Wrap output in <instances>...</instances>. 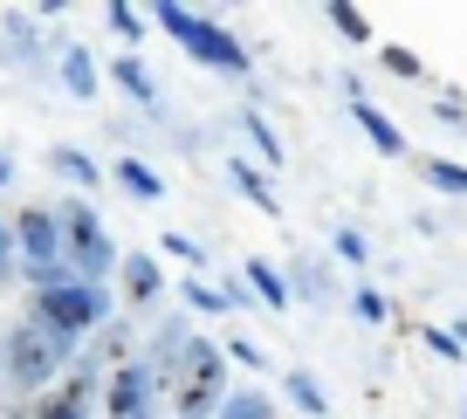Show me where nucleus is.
<instances>
[{"label":"nucleus","mask_w":467,"mask_h":419,"mask_svg":"<svg viewBox=\"0 0 467 419\" xmlns=\"http://www.w3.org/2000/svg\"><path fill=\"white\" fill-rule=\"evenodd\" d=\"M103 76H110V83L124 89V97H131V103H145V110H159V76H151V69H145V62H138V56H117V62H110V69H103Z\"/></svg>","instance_id":"f8f14e48"},{"label":"nucleus","mask_w":467,"mask_h":419,"mask_svg":"<svg viewBox=\"0 0 467 419\" xmlns=\"http://www.w3.org/2000/svg\"><path fill=\"white\" fill-rule=\"evenodd\" d=\"M110 179H117L124 193H131V200H165V179L151 173L145 159H117V165H110Z\"/></svg>","instance_id":"f3484780"},{"label":"nucleus","mask_w":467,"mask_h":419,"mask_svg":"<svg viewBox=\"0 0 467 419\" xmlns=\"http://www.w3.org/2000/svg\"><path fill=\"white\" fill-rule=\"evenodd\" d=\"M241 282L254 289V303H262V309H289V303H296V296H289V275H282V268H268L262 255H254L248 268H241Z\"/></svg>","instance_id":"ddd939ff"},{"label":"nucleus","mask_w":467,"mask_h":419,"mask_svg":"<svg viewBox=\"0 0 467 419\" xmlns=\"http://www.w3.org/2000/svg\"><path fill=\"white\" fill-rule=\"evenodd\" d=\"M220 419H282V413H275V399H268L262 385H248V392H227Z\"/></svg>","instance_id":"aec40b11"},{"label":"nucleus","mask_w":467,"mask_h":419,"mask_svg":"<svg viewBox=\"0 0 467 419\" xmlns=\"http://www.w3.org/2000/svg\"><path fill=\"white\" fill-rule=\"evenodd\" d=\"M48 173H56L62 186L76 193V200H97V186H103V179H110V173H103V165L89 159L83 145H48Z\"/></svg>","instance_id":"1a4fd4ad"},{"label":"nucleus","mask_w":467,"mask_h":419,"mask_svg":"<svg viewBox=\"0 0 467 419\" xmlns=\"http://www.w3.org/2000/svg\"><path fill=\"white\" fill-rule=\"evenodd\" d=\"M282 399H289V405H296L303 419H330V392H323V385H317L309 372H296V364L282 372Z\"/></svg>","instance_id":"4468645a"},{"label":"nucleus","mask_w":467,"mask_h":419,"mask_svg":"<svg viewBox=\"0 0 467 419\" xmlns=\"http://www.w3.org/2000/svg\"><path fill=\"white\" fill-rule=\"evenodd\" d=\"M420 344L433 351V358H447V364H461V358H467V351L453 344V330H433V323H426V330H420Z\"/></svg>","instance_id":"cd10ccee"},{"label":"nucleus","mask_w":467,"mask_h":419,"mask_svg":"<svg viewBox=\"0 0 467 419\" xmlns=\"http://www.w3.org/2000/svg\"><path fill=\"white\" fill-rule=\"evenodd\" d=\"M296 289H303V296H317V303H323V296H330V275H323L317 261L303 255V261H296V268H289V296H296Z\"/></svg>","instance_id":"393cba45"},{"label":"nucleus","mask_w":467,"mask_h":419,"mask_svg":"<svg viewBox=\"0 0 467 419\" xmlns=\"http://www.w3.org/2000/svg\"><path fill=\"white\" fill-rule=\"evenodd\" d=\"M350 117H358V131L371 138V152H379V159H406V152H412V145H406V131H399V124H392V117H385L371 97L350 103Z\"/></svg>","instance_id":"9d476101"},{"label":"nucleus","mask_w":467,"mask_h":419,"mask_svg":"<svg viewBox=\"0 0 467 419\" xmlns=\"http://www.w3.org/2000/svg\"><path fill=\"white\" fill-rule=\"evenodd\" d=\"M56 76H62V89H69L76 103H97V83H103V69H97V56H89L83 42H69V48H62Z\"/></svg>","instance_id":"9b49d317"},{"label":"nucleus","mask_w":467,"mask_h":419,"mask_svg":"<svg viewBox=\"0 0 467 419\" xmlns=\"http://www.w3.org/2000/svg\"><path fill=\"white\" fill-rule=\"evenodd\" d=\"M350 317H358V323H385V317H392L385 289H371V282H365V289H350Z\"/></svg>","instance_id":"a878e982"},{"label":"nucleus","mask_w":467,"mask_h":419,"mask_svg":"<svg viewBox=\"0 0 467 419\" xmlns=\"http://www.w3.org/2000/svg\"><path fill=\"white\" fill-rule=\"evenodd\" d=\"M117 289H124V317H151V303L165 296V268H159V255H124L117 261Z\"/></svg>","instance_id":"0eeeda50"},{"label":"nucleus","mask_w":467,"mask_h":419,"mask_svg":"<svg viewBox=\"0 0 467 419\" xmlns=\"http://www.w3.org/2000/svg\"><path fill=\"white\" fill-rule=\"evenodd\" d=\"M227 179H234V193H241V200H248V206H262L268 220L282 214V200H275V186H268V173H254L248 159H234V165H227Z\"/></svg>","instance_id":"2eb2a0df"},{"label":"nucleus","mask_w":467,"mask_h":419,"mask_svg":"<svg viewBox=\"0 0 467 419\" xmlns=\"http://www.w3.org/2000/svg\"><path fill=\"white\" fill-rule=\"evenodd\" d=\"M103 28H110L117 42H124V56H131V48H138V42H145V35H151V21L138 15L131 0H103Z\"/></svg>","instance_id":"dca6fc26"},{"label":"nucleus","mask_w":467,"mask_h":419,"mask_svg":"<svg viewBox=\"0 0 467 419\" xmlns=\"http://www.w3.org/2000/svg\"><path fill=\"white\" fill-rule=\"evenodd\" d=\"M131 358H138V330H131V317H124V309H117V317L103 323V330L89 337L83 351H76V364H89L97 378H110L117 364H131Z\"/></svg>","instance_id":"6e6552de"},{"label":"nucleus","mask_w":467,"mask_h":419,"mask_svg":"<svg viewBox=\"0 0 467 419\" xmlns=\"http://www.w3.org/2000/svg\"><path fill=\"white\" fill-rule=\"evenodd\" d=\"M379 69H385V76H399V83H426V62L412 56V48H392V42L379 48Z\"/></svg>","instance_id":"4be33fe9"},{"label":"nucleus","mask_w":467,"mask_h":419,"mask_svg":"<svg viewBox=\"0 0 467 419\" xmlns=\"http://www.w3.org/2000/svg\"><path fill=\"white\" fill-rule=\"evenodd\" d=\"M56 227H62V261H69L76 282H89V289H103V275H117V261H124V247L110 241V227L97 220V200H56Z\"/></svg>","instance_id":"7ed1b4c3"},{"label":"nucleus","mask_w":467,"mask_h":419,"mask_svg":"<svg viewBox=\"0 0 467 419\" xmlns=\"http://www.w3.org/2000/svg\"><path fill=\"white\" fill-rule=\"evenodd\" d=\"M323 21H330V28L344 35L350 48H365V42H371V15H365V7H350V0H330V7H323Z\"/></svg>","instance_id":"a211bd4d"},{"label":"nucleus","mask_w":467,"mask_h":419,"mask_svg":"<svg viewBox=\"0 0 467 419\" xmlns=\"http://www.w3.org/2000/svg\"><path fill=\"white\" fill-rule=\"evenodd\" d=\"M241 131L254 138V152H262V165H268V173H275V165L289 159V152H282V138H275V131H268L262 117H254V110H241Z\"/></svg>","instance_id":"412c9836"},{"label":"nucleus","mask_w":467,"mask_h":419,"mask_svg":"<svg viewBox=\"0 0 467 419\" xmlns=\"http://www.w3.org/2000/svg\"><path fill=\"white\" fill-rule=\"evenodd\" d=\"M159 247H165V255H179V261H186V268H192V275H200V268H206V261H213V255H206V247H200V241H192V234H159Z\"/></svg>","instance_id":"bb28decb"},{"label":"nucleus","mask_w":467,"mask_h":419,"mask_svg":"<svg viewBox=\"0 0 467 419\" xmlns=\"http://www.w3.org/2000/svg\"><path fill=\"white\" fill-rule=\"evenodd\" d=\"M7 179H15V159H7V152H0V193H7Z\"/></svg>","instance_id":"473e14b6"},{"label":"nucleus","mask_w":467,"mask_h":419,"mask_svg":"<svg viewBox=\"0 0 467 419\" xmlns=\"http://www.w3.org/2000/svg\"><path fill=\"white\" fill-rule=\"evenodd\" d=\"M69 364H76V344L48 337L42 323L21 317V323L0 330V385L15 392V399H42V392H56Z\"/></svg>","instance_id":"f257e3e1"},{"label":"nucleus","mask_w":467,"mask_h":419,"mask_svg":"<svg viewBox=\"0 0 467 419\" xmlns=\"http://www.w3.org/2000/svg\"><path fill=\"white\" fill-rule=\"evenodd\" d=\"M433 117L440 124H467V103L461 97H433Z\"/></svg>","instance_id":"2f4dec72"},{"label":"nucleus","mask_w":467,"mask_h":419,"mask_svg":"<svg viewBox=\"0 0 467 419\" xmlns=\"http://www.w3.org/2000/svg\"><path fill=\"white\" fill-rule=\"evenodd\" d=\"M220 303L227 309H254V289L241 282V275H227V282H220Z\"/></svg>","instance_id":"c756f323"},{"label":"nucleus","mask_w":467,"mask_h":419,"mask_svg":"<svg viewBox=\"0 0 467 419\" xmlns=\"http://www.w3.org/2000/svg\"><path fill=\"white\" fill-rule=\"evenodd\" d=\"M220 351H227L234 364H254V372H262V364H268V358H262V344H248V337H227V344H220Z\"/></svg>","instance_id":"7c9ffc66"},{"label":"nucleus","mask_w":467,"mask_h":419,"mask_svg":"<svg viewBox=\"0 0 467 419\" xmlns=\"http://www.w3.org/2000/svg\"><path fill=\"white\" fill-rule=\"evenodd\" d=\"M420 179L433 193H447V200H467V165H453V159H420Z\"/></svg>","instance_id":"6ab92c4d"},{"label":"nucleus","mask_w":467,"mask_h":419,"mask_svg":"<svg viewBox=\"0 0 467 419\" xmlns=\"http://www.w3.org/2000/svg\"><path fill=\"white\" fill-rule=\"evenodd\" d=\"M179 296H186V309H200V317H227L220 289H213V282H200V275H186V282H179Z\"/></svg>","instance_id":"5701e85b"},{"label":"nucleus","mask_w":467,"mask_h":419,"mask_svg":"<svg viewBox=\"0 0 467 419\" xmlns=\"http://www.w3.org/2000/svg\"><path fill=\"white\" fill-rule=\"evenodd\" d=\"M227 351L206 344V337H192L186 358L172 364V378H165V405H172L179 419H220V405H227Z\"/></svg>","instance_id":"20e7f679"},{"label":"nucleus","mask_w":467,"mask_h":419,"mask_svg":"<svg viewBox=\"0 0 467 419\" xmlns=\"http://www.w3.org/2000/svg\"><path fill=\"white\" fill-rule=\"evenodd\" d=\"M21 275V255H15V227H7V220H0V289H7V282H15Z\"/></svg>","instance_id":"c85d7f7f"},{"label":"nucleus","mask_w":467,"mask_h":419,"mask_svg":"<svg viewBox=\"0 0 467 419\" xmlns=\"http://www.w3.org/2000/svg\"><path fill=\"white\" fill-rule=\"evenodd\" d=\"M159 405H165V399H159V378H151L145 358L117 364V372L103 378V419H151Z\"/></svg>","instance_id":"423d86ee"},{"label":"nucleus","mask_w":467,"mask_h":419,"mask_svg":"<svg viewBox=\"0 0 467 419\" xmlns=\"http://www.w3.org/2000/svg\"><path fill=\"white\" fill-rule=\"evenodd\" d=\"M330 247H337V261H344V268H365V261H371V241H365L358 227H337Z\"/></svg>","instance_id":"b1692460"},{"label":"nucleus","mask_w":467,"mask_h":419,"mask_svg":"<svg viewBox=\"0 0 467 419\" xmlns=\"http://www.w3.org/2000/svg\"><path fill=\"white\" fill-rule=\"evenodd\" d=\"M461 419H467V413H461Z\"/></svg>","instance_id":"72a5a7b5"},{"label":"nucleus","mask_w":467,"mask_h":419,"mask_svg":"<svg viewBox=\"0 0 467 419\" xmlns=\"http://www.w3.org/2000/svg\"><path fill=\"white\" fill-rule=\"evenodd\" d=\"M110 317H117V303L103 289H89V282H56V289L28 296V323H42L48 337H62V344H76V351H83Z\"/></svg>","instance_id":"39448f33"},{"label":"nucleus","mask_w":467,"mask_h":419,"mask_svg":"<svg viewBox=\"0 0 467 419\" xmlns=\"http://www.w3.org/2000/svg\"><path fill=\"white\" fill-rule=\"evenodd\" d=\"M151 21H159V28L172 35V42L186 48L192 62H206V69H220V76H248V69H254L248 42H241L227 21L192 15V7H179V0H159V7H151Z\"/></svg>","instance_id":"f03ea898"}]
</instances>
